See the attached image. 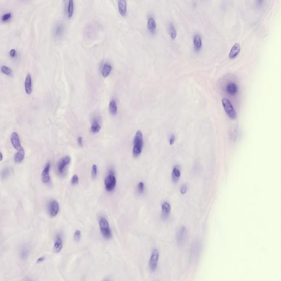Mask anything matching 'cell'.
<instances>
[{
	"label": "cell",
	"mask_w": 281,
	"mask_h": 281,
	"mask_svg": "<svg viewBox=\"0 0 281 281\" xmlns=\"http://www.w3.org/2000/svg\"><path fill=\"white\" fill-rule=\"evenodd\" d=\"M134 146L132 149V154L134 157H138L140 156L143 146V138L142 133L140 130H137L136 133L134 140Z\"/></svg>",
	"instance_id": "6da1fadb"
},
{
	"label": "cell",
	"mask_w": 281,
	"mask_h": 281,
	"mask_svg": "<svg viewBox=\"0 0 281 281\" xmlns=\"http://www.w3.org/2000/svg\"><path fill=\"white\" fill-rule=\"evenodd\" d=\"M99 225L100 231L103 237L107 240L110 239L112 237V234L107 220L104 218H100Z\"/></svg>",
	"instance_id": "7a4b0ae2"
},
{
	"label": "cell",
	"mask_w": 281,
	"mask_h": 281,
	"mask_svg": "<svg viewBox=\"0 0 281 281\" xmlns=\"http://www.w3.org/2000/svg\"><path fill=\"white\" fill-rule=\"evenodd\" d=\"M222 103L223 104L224 109L225 110V112L229 116V118H231L232 119H236L237 117L236 112L229 99L224 97L222 100Z\"/></svg>",
	"instance_id": "3957f363"
},
{
	"label": "cell",
	"mask_w": 281,
	"mask_h": 281,
	"mask_svg": "<svg viewBox=\"0 0 281 281\" xmlns=\"http://www.w3.org/2000/svg\"><path fill=\"white\" fill-rule=\"evenodd\" d=\"M116 184V180L114 175L110 174L105 178L104 185L107 191L112 192L114 189Z\"/></svg>",
	"instance_id": "277c9868"
},
{
	"label": "cell",
	"mask_w": 281,
	"mask_h": 281,
	"mask_svg": "<svg viewBox=\"0 0 281 281\" xmlns=\"http://www.w3.org/2000/svg\"><path fill=\"white\" fill-rule=\"evenodd\" d=\"M159 253L158 250L156 249H153L152 251L151 258L149 261V266L151 271H154L156 270L158 261H159Z\"/></svg>",
	"instance_id": "5b68a950"
},
{
	"label": "cell",
	"mask_w": 281,
	"mask_h": 281,
	"mask_svg": "<svg viewBox=\"0 0 281 281\" xmlns=\"http://www.w3.org/2000/svg\"><path fill=\"white\" fill-rule=\"evenodd\" d=\"M10 142L13 147L18 151H23L24 148L21 145L19 136L17 132H13L10 136Z\"/></svg>",
	"instance_id": "8992f818"
},
{
	"label": "cell",
	"mask_w": 281,
	"mask_h": 281,
	"mask_svg": "<svg viewBox=\"0 0 281 281\" xmlns=\"http://www.w3.org/2000/svg\"><path fill=\"white\" fill-rule=\"evenodd\" d=\"M71 159L69 156H65L61 159L58 163L57 170L60 174H63L65 167L70 163Z\"/></svg>",
	"instance_id": "52a82bcc"
},
{
	"label": "cell",
	"mask_w": 281,
	"mask_h": 281,
	"mask_svg": "<svg viewBox=\"0 0 281 281\" xmlns=\"http://www.w3.org/2000/svg\"><path fill=\"white\" fill-rule=\"evenodd\" d=\"M187 229L184 226L181 227L178 231L177 233V241L178 244H182L184 243L187 237Z\"/></svg>",
	"instance_id": "ba28073f"
},
{
	"label": "cell",
	"mask_w": 281,
	"mask_h": 281,
	"mask_svg": "<svg viewBox=\"0 0 281 281\" xmlns=\"http://www.w3.org/2000/svg\"><path fill=\"white\" fill-rule=\"evenodd\" d=\"M51 167V164L50 163H47L46 165L43 169L41 174L42 182L44 183H48L50 181V170Z\"/></svg>",
	"instance_id": "9c48e42d"
},
{
	"label": "cell",
	"mask_w": 281,
	"mask_h": 281,
	"mask_svg": "<svg viewBox=\"0 0 281 281\" xmlns=\"http://www.w3.org/2000/svg\"><path fill=\"white\" fill-rule=\"evenodd\" d=\"M59 206L56 200H52L49 204V213L51 217H55L59 211Z\"/></svg>",
	"instance_id": "30bf717a"
},
{
	"label": "cell",
	"mask_w": 281,
	"mask_h": 281,
	"mask_svg": "<svg viewBox=\"0 0 281 281\" xmlns=\"http://www.w3.org/2000/svg\"><path fill=\"white\" fill-rule=\"evenodd\" d=\"M171 212L170 204L167 202H164L161 205V213L163 219L166 220L170 215Z\"/></svg>",
	"instance_id": "8fae6325"
},
{
	"label": "cell",
	"mask_w": 281,
	"mask_h": 281,
	"mask_svg": "<svg viewBox=\"0 0 281 281\" xmlns=\"http://www.w3.org/2000/svg\"><path fill=\"white\" fill-rule=\"evenodd\" d=\"M63 245V240L61 236L60 235H57L53 246V251L56 253H59L62 249Z\"/></svg>",
	"instance_id": "7c38bea8"
},
{
	"label": "cell",
	"mask_w": 281,
	"mask_h": 281,
	"mask_svg": "<svg viewBox=\"0 0 281 281\" xmlns=\"http://www.w3.org/2000/svg\"><path fill=\"white\" fill-rule=\"evenodd\" d=\"M24 88L25 92L28 94H30L32 92V78L31 75L28 74L26 75L25 82H24Z\"/></svg>",
	"instance_id": "4fadbf2b"
},
{
	"label": "cell",
	"mask_w": 281,
	"mask_h": 281,
	"mask_svg": "<svg viewBox=\"0 0 281 281\" xmlns=\"http://www.w3.org/2000/svg\"><path fill=\"white\" fill-rule=\"evenodd\" d=\"M181 177V170L178 166L174 167L171 173L172 181L174 183H177Z\"/></svg>",
	"instance_id": "5bb4252c"
},
{
	"label": "cell",
	"mask_w": 281,
	"mask_h": 281,
	"mask_svg": "<svg viewBox=\"0 0 281 281\" xmlns=\"http://www.w3.org/2000/svg\"><path fill=\"white\" fill-rule=\"evenodd\" d=\"M118 10L122 16H126L127 13V1L120 0L118 1Z\"/></svg>",
	"instance_id": "9a60e30c"
},
{
	"label": "cell",
	"mask_w": 281,
	"mask_h": 281,
	"mask_svg": "<svg viewBox=\"0 0 281 281\" xmlns=\"http://www.w3.org/2000/svg\"><path fill=\"white\" fill-rule=\"evenodd\" d=\"M240 50V46L238 42L235 43L231 48L229 52V57L231 58H233L238 55Z\"/></svg>",
	"instance_id": "2e32d148"
},
{
	"label": "cell",
	"mask_w": 281,
	"mask_h": 281,
	"mask_svg": "<svg viewBox=\"0 0 281 281\" xmlns=\"http://www.w3.org/2000/svg\"><path fill=\"white\" fill-rule=\"evenodd\" d=\"M193 43L196 51H199L202 46V38L199 34H196L193 37Z\"/></svg>",
	"instance_id": "e0dca14e"
},
{
	"label": "cell",
	"mask_w": 281,
	"mask_h": 281,
	"mask_svg": "<svg viewBox=\"0 0 281 281\" xmlns=\"http://www.w3.org/2000/svg\"><path fill=\"white\" fill-rule=\"evenodd\" d=\"M112 70V67L109 63H105L102 69V75L103 77L107 78L109 76Z\"/></svg>",
	"instance_id": "ac0fdd59"
},
{
	"label": "cell",
	"mask_w": 281,
	"mask_h": 281,
	"mask_svg": "<svg viewBox=\"0 0 281 281\" xmlns=\"http://www.w3.org/2000/svg\"><path fill=\"white\" fill-rule=\"evenodd\" d=\"M147 27L148 30L152 33H154L156 31V22L153 18L150 17L148 18L147 22Z\"/></svg>",
	"instance_id": "d6986e66"
},
{
	"label": "cell",
	"mask_w": 281,
	"mask_h": 281,
	"mask_svg": "<svg viewBox=\"0 0 281 281\" xmlns=\"http://www.w3.org/2000/svg\"><path fill=\"white\" fill-rule=\"evenodd\" d=\"M226 88V90L228 92V93L232 94H236L237 91H238L237 85L233 82H231V83H227Z\"/></svg>",
	"instance_id": "ffe728a7"
},
{
	"label": "cell",
	"mask_w": 281,
	"mask_h": 281,
	"mask_svg": "<svg viewBox=\"0 0 281 281\" xmlns=\"http://www.w3.org/2000/svg\"><path fill=\"white\" fill-rule=\"evenodd\" d=\"M29 254V248L26 245H23L20 250V256L22 260H26Z\"/></svg>",
	"instance_id": "44dd1931"
},
{
	"label": "cell",
	"mask_w": 281,
	"mask_h": 281,
	"mask_svg": "<svg viewBox=\"0 0 281 281\" xmlns=\"http://www.w3.org/2000/svg\"><path fill=\"white\" fill-rule=\"evenodd\" d=\"M25 157V151L24 149L23 151H18L14 155V161L17 163H20L23 160Z\"/></svg>",
	"instance_id": "7402d4cb"
},
{
	"label": "cell",
	"mask_w": 281,
	"mask_h": 281,
	"mask_svg": "<svg viewBox=\"0 0 281 281\" xmlns=\"http://www.w3.org/2000/svg\"><path fill=\"white\" fill-rule=\"evenodd\" d=\"M109 110H110V113L112 115L116 114L118 112V107L116 105V103L115 102L114 99H112L110 103V106H109Z\"/></svg>",
	"instance_id": "603a6c76"
},
{
	"label": "cell",
	"mask_w": 281,
	"mask_h": 281,
	"mask_svg": "<svg viewBox=\"0 0 281 281\" xmlns=\"http://www.w3.org/2000/svg\"><path fill=\"white\" fill-rule=\"evenodd\" d=\"M74 4L73 0H70L68 2V7H67V13L69 18H72L74 13Z\"/></svg>",
	"instance_id": "cb8c5ba5"
},
{
	"label": "cell",
	"mask_w": 281,
	"mask_h": 281,
	"mask_svg": "<svg viewBox=\"0 0 281 281\" xmlns=\"http://www.w3.org/2000/svg\"><path fill=\"white\" fill-rule=\"evenodd\" d=\"M101 130V125L96 120L94 121L91 126V131L92 133H98Z\"/></svg>",
	"instance_id": "d4e9b609"
},
{
	"label": "cell",
	"mask_w": 281,
	"mask_h": 281,
	"mask_svg": "<svg viewBox=\"0 0 281 281\" xmlns=\"http://www.w3.org/2000/svg\"><path fill=\"white\" fill-rule=\"evenodd\" d=\"M1 70L2 73L5 74L7 76H13V73L12 70L10 68H8V67H7L6 65L2 66L1 68Z\"/></svg>",
	"instance_id": "484cf974"
},
{
	"label": "cell",
	"mask_w": 281,
	"mask_h": 281,
	"mask_svg": "<svg viewBox=\"0 0 281 281\" xmlns=\"http://www.w3.org/2000/svg\"><path fill=\"white\" fill-rule=\"evenodd\" d=\"M64 32V28L62 24H58L56 27L55 29V35L57 37H61L62 36Z\"/></svg>",
	"instance_id": "4316f807"
},
{
	"label": "cell",
	"mask_w": 281,
	"mask_h": 281,
	"mask_svg": "<svg viewBox=\"0 0 281 281\" xmlns=\"http://www.w3.org/2000/svg\"><path fill=\"white\" fill-rule=\"evenodd\" d=\"M169 32L172 39H175L177 36V31L172 23L169 24Z\"/></svg>",
	"instance_id": "83f0119b"
},
{
	"label": "cell",
	"mask_w": 281,
	"mask_h": 281,
	"mask_svg": "<svg viewBox=\"0 0 281 281\" xmlns=\"http://www.w3.org/2000/svg\"><path fill=\"white\" fill-rule=\"evenodd\" d=\"M81 232L80 230L77 229L75 231L74 234V239L76 242H79L81 240Z\"/></svg>",
	"instance_id": "f1b7e54d"
},
{
	"label": "cell",
	"mask_w": 281,
	"mask_h": 281,
	"mask_svg": "<svg viewBox=\"0 0 281 281\" xmlns=\"http://www.w3.org/2000/svg\"><path fill=\"white\" fill-rule=\"evenodd\" d=\"M97 166L96 164H94L92 167V171H91V176L93 178H95L97 175Z\"/></svg>",
	"instance_id": "f546056e"
},
{
	"label": "cell",
	"mask_w": 281,
	"mask_h": 281,
	"mask_svg": "<svg viewBox=\"0 0 281 281\" xmlns=\"http://www.w3.org/2000/svg\"><path fill=\"white\" fill-rule=\"evenodd\" d=\"M9 174H10V170H8V168L4 169V170L1 172V177L3 178H5L8 176Z\"/></svg>",
	"instance_id": "4dcf8cb0"
},
{
	"label": "cell",
	"mask_w": 281,
	"mask_h": 281,
	"mask_svg": "<svg viewBox=\"0 0 281 281\" xmlns=\"http://www.w3.org/2000/svg\"><path fill=\"white\" fill-rule=\"evenodd\" d=\"M79 181V177L77 175H74L73 176L72 178V180H71V183L73 185H76L77 183H78Z\"/></svg>",
	"instance_id": "1f68e13d"
},
{
	"label": "cell",
	"mask_w": 281,
	"mask_h": 281,
	"mask_svg": "<svg viewBox=\"0 0 281 281\" xmlns=\"http://www.w3.org/2000/svg\"><path fill=\"white\" fill-rule=\"evenodd\" d=\"M12 17V14L10 13H7L3 14L2 17V21H8L9 19H10V18Z\"/></svg>",
	"instance_id": "d6a6232c"
},
{
	"label": "cell",
	"mask_w": 281,
	"mask_h": 281,
	"mask_svg": "<svg viewBox=\"0 0 281 281\" xmlns=\"http://www.w3.org/2000/svg\"><path fill=\"white\" fill-rule=\"evenodd\" d=\"M145 189V185L144 183L142 182H140L138 184V192L142 193L143 192Z\"/></svg>",
	"instance_id": "836d02e7"
},
{
	"label": "cell",
	"mask_w": 281,
	"mask_h": 281,
	"mask_svg": "<svg viewBox=\"0 0 281 281\" xmlns=\"http://www.w3.org/2000/svg\"><path fill=\"white\" fill-rule=\"evenodd\" d=\"M187 186L186 184H184V185H182L181 187L180 192L182 194H185L187 192Z\"/></svg>",
	"instance_id": "e575fe53"
},
{
	"label": "cell",
	"mask_w": 281,
	"mask_h": 281,
	"mask_svg": "<svg viewBox=\"0 0 281 281\" xmlns=\"http://www.w3.org/2000/svg\"><path fill=\"white\" fill-rule=\"evenodd\" d=\"M175 141V136L174 135H171L169 138V144L170 145H172L174 143Z\"/></svg>",
	"instance_id": "d590c367"
},
{
	"label": "cell",
	"mask_w": 281,
	"mask_h": 281,
	"mask_svg": "<svg viewBox=\"0 0 281 281\" xmlns=\"http://www.w3.org/2000/svg\"><path fill=\"white\" fill-rule=\"evenodd\" d=\"M78 142L79 146L80 147H83V138L82 137L80 136L78 138Z\"/></svg>",
	"instance_id": "8d00e7d4"
},
{
	"label": "cell",
	"mask_w": 281,
	"mask_h": 281,
	"mask_svg": "<svg viewBox=\"0 0 281 281\" xmlns=\"http://www.w3.org/2000/svg\"><path fill=\"white\" fill-rule=\"evenodd\" d=\"M10 55L11 57H14L16 56V50L12 49L10 51Z\"/></svg>",
	"instance_id": "74e56055"
},
{
	"label": "cell",
	"mask_w": 281,
	"mask_h": 281,
	"mask_svg": "<svg viewBox=\"0 0 281 281\" xmlns=\"http://www.w3.org/2000/svg\"><path fill=\"white\" fill-rule=\"evenodd\" d=\"M45 258L44 256H41L40 258H39L37 261V264H40V263L43 262L45 261Z\"/></svg>",
	"instance_id": "f35d334b"
},
{
	"label": "cell",
	"mask_w": 281,
	"mask_h": 281,
	"mask_svg": "<svg viewBox=\"0 0 281 281\" xmlns=\"http://www.w3.org/2000/svg\"><path fill=\"white\" fill-rule=\"evenodd\" d=\"M3 159V156H2V154L0 152V161H2Z\"/></svg>",
	"instance_id": "ab89813d"
},
{
	"label": "cell",
	"mask_w": 281,
	"mask_h": 281,
	"mask_svg": "<svg viewBox=\"0 0 281 281\" xmlns=\"http://www.w3.org/2000/svg\"><path fill=\"white\" fill-rule=\"evenodd\" d=\"M25 281H31V280H30V279H29V278H26V280H25Z\"/></svg>",
	"instance_id": "60d3db41"
},
{
	"label": "cell",
	"mask_w": 281,
	"mask_h": 281,
	"mask_svg": "<svg viewBox=\"0 0 281 281\" xmlns=\"http://www.w3.org/2000/svg\"></svg>",
	"instance_id": "b9f144b4"
}]
</instances>
